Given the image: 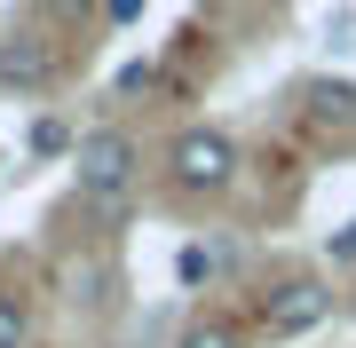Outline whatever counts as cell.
Instances as JSON below:
<instances>
[{"mask_svg": "<svg viewBox=\"0 0 356 348\" xmlns=\"http://www.w3.org/2000/svg\"><path fill=\"white\" fill-rule=\"evenodd\" d=\"M72 174H79V190H88L103 214H119L135 198V182H143V142L127 127H95V135L72 142Z\"/></svg>", "mask_w": 356, "mask_h": 348, "instance_id": "obj_1", "label": "cell"}, {"mask_svg": "<svg viewBox=\"0 0 356 348\" xmlns=\"http://www.w3.org/2000/svg\"><path fill=\"white\" fill-rule=\"evenodd\" d=\"M238 182V135L222 127H182L166 142V190L175 198H222Z\"/></svg>", "mask_w": 356, "mask_h": 348, "instance_id": "obj_2", "label": "cell"}, {"mask_svg": "<svg viewBox=\"0 0 356 348\" xmlns=\"http://www.w3.org/2000/svg\"><path fill=\"white\" fill-rule=\"evenodd\" d=\"M332 317V293L317 277H285L277 293H269V333L277 340H301V333H317V324Z\"/></svg>", "mask_w": 356, "mask_h": 348, "instance_id": "obj_3", "label": "cell"}, {"mask_svg": "<svg viewBox=\"0 0 356 348\" xmlns=\"http://www.w3.org/2000/svg\"><path fill=\"white\" fill-rule=\"evenodd\" d=\"M56 72H64V64H56V48H48V32H8V40H0V88H56Z\"/></svg>", "mask_w": 356, "mask_h": 348, "instance_id": "obj_4", "label": "cell"}, {"mask_svg": "<svg viewBox=\"0 0 356 348\" xmlns=\"http://www.w3.org/2000/svg\"><path fill=\"white\" fill-rule=\"evenodd\" d=\"M301 119L317 135H356V79H309L301 88Z\"/></svg>", "mask_w": 356, "mask_h": 348, "instance_id": "obj_5", "label": "cell"}, {"mask_svg": "<svg viewBox=\"0 0 356 348\" xmlns=\"http://www.w3.org/2000/svg\"><path fill=\"white\" fill-rule=\"evenodd\" d=\"M24 340H32V309H24V293L0 285V348H24Z\"/></svg>", "mask_w": 356, "mask_h": 348, "instance_id": "obj_6", "label": "cell"}, {"mask_svg": "<svg viewBox=\"0 0 356 348\" xmlns=\"http://www.w3.org/2000/svg\"><path fill=\"white\" fill-rule=\"evenodd\" d=\"M182 348H245V333H238V324H191Z\"/></svg>", "mask_w": 356, "mask_h": 348, "instance_id": "obj_7", "label": "cell"}, {"mask_svg": "<svg viewBox=\"0 0 356 348\" xmlns=\"http://www.w3.org/2000/svg\"><path fill=\"white\" fill-rule=\"evenodd\" d=\"M325 254H332V261H356V222H341V230L325 238Z\"/></svg>", "mask_w": 356, "mask_h": 348, "instance_id": "obj_8", "label": "cell"}]
</instances>
